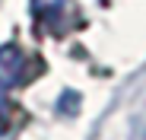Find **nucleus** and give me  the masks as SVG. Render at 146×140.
I'll return each instance as SVG.
<instances>
[{"label": "nucleus", "instance_id": "nucleus-1", "mask_svg": "<svg viewBox=\"0 0 146 140\" xmlns=\"http://www.w3.org/2000/svg\"><path fill=\"white\" fill-rule=\"evenodd\" d=\"M22 67H26V54L16 45H3L0 48V86H13L22 80Z\"/></svg>", "mask_w": 146, "mask_h": 140}, {"label": "nucleus", "instance_id": "nucleus-2", "mask_svg": "<svg viewBox=\"0 0 146 140\" xmlns=\"http://www.w3.org/2000/svg\"><path fill=\"white\" fill-rule=\"evenodd\" d=\"M32 3H35L38 19H41V16H51L54 10H67V0H32Z\"/></svg>", "mask_w": 146, "mask_h": 140}]
</instances>
